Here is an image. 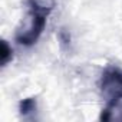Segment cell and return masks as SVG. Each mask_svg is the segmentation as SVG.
Listing matches in <instances>:
<instances>
[{
	"label": "cell",
	"instance_id": "1",
	"mask_svg": "<svg viewBox=\"0 0 122 122\" xmlns=\"http://www.w3.org/2000/svg\"><path fill=\"white\" fill-rule=\"evenodd\" d=\"M52 9L53 5L45 0H27L26 20L16 32V42L26 47L33 46L42 36Z\"/></svg>",
	"mask_w": 122,
	"mask_h": 122
},
{
	"label": "cell",
	"instance_id": "2",
	"mask_svg": "<svg viewBox=\"0 0 122 122\" xmlns=\"http://www.w3.org/2000/svg\"><path fill=\"white\" fill-rule=\"evenodd\" d=\"M99 89L108 102L122 98V69L116 66H108L101 75Z\"/></svg>",
	"mask_w": 122,
	"mask_h": 122
},
{
	"label": "cell",
	"instance_id": "3",
	"mask_svg": "<svg viewBox=\"0 0 122 122\" xmlns=\"http://www.w3.org/2000/svg\"><path fill=\"white\" fill-rule=\"evenodd\" d=\"M101 121L111 122V121H122V98L109 101L105 109H102Z\"/></svg>",
	"mask_w": 122,
	"mask_h": 122
},
{
	"label": "cell",
	"instance_id": "4",
	"mask_svg": "<svg viewBox=\"0 0 122 122\" xmlns=\"http://www.w3.org/2000/svg\"><path fill=\"white\" fill-rule=\"evenodd\" d=\"M36 109H37V103H36V99L35 98H26L23 101H20L19 103V111H20V115L23 118H30L32 115L36 113Z\"/></svg>",
	"mask_w": 122,
	"mask_h": 122
},
{
	"label": "cell",
	"instance_id": "5",
	"mask_svg": "<svg viewBox=\"0 0 122 122\" xmlns=\"http://www.w3.org/2000/svg\"><path fill=\"white\" fill-rule=\"evenodd\" d=\"M12 57H13V50L7 45V42L3 40L2 42V66H6L12 60Z\"/></svg>",
	"mask_w": 122,
	"mask_h": 122
}]
</instances>
